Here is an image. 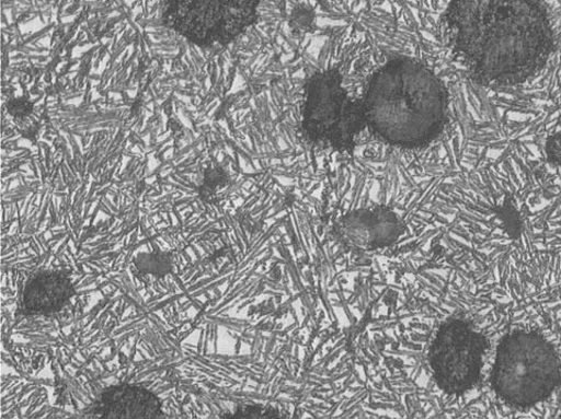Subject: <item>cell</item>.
I'll return each mask as SVG.
<instances>
[{
    "label": "cell",
    "mask_w": 561,
    "mask_h": 419,
    "mask_svg": "<svg viewBox=\"0 0 561 419\" xmlns=\"http://www.w3.org/2000/svg\"><path fill=\"white\" fill-rule=\"evenodd\" d=\"M446 25L455 57L484 85L525 82L552 54V26L541 0H451Z\"/></svg>",
    "instance_id": "6da1fadb"
},
{
    "label": "cell",
    "mask_w": 561,
    "mask_h": 419,
    "mask_svg": "<svg viewBox=\"0 0 561 419\" xmlns=\"http://www.w3.org/2000/svg\"><path fill=\"white\" fill-rule=\"evenodd\" d=\"M360 102L366 128L380 141L401 149L430 144L447 120L448 94L443 81L410 58L393 59L379 68Z\"/></svg>",
    "instance_id": "7a4b0ae2"
},
{
    "label": "cell",
    "mask_w": 561,
    "mask_h": 419,
    "mask_svg": "<svg viewBox=\"0 0 561 419\" xmlns=\"http://www.w3.org/2000/svg\"><path fill=\"white\" fill-rule=\"evenodd\" d=\"M561 366L552 346L533 331H515L499 346L493 386L506 404L528 408L559 386Z\"/></svg>",
    "instance_id": "3957f363"
},
{
    "label": "cell",
    "mask_w": 561,
    "mask_h": 419,
    "mask_svg": "<svg viewBox=\"0 0 561 419\" xmlns=\"http://www.w3.org/2000/svg\"><path fill=\"white\" fill-rule=\"evenodd\" d=\"M304 127L311 141L341 151L353 148L357 135L366 128L362 102L348 96L335 69L316 74L308 82Z\"/></svg>",
    "instance_id": "277c9868"
},
{
    "label": "cell",
    "mask_w": 561,
    "mask_h": 419,
    "mask_svg": "<svg viewBox=\"0 0 561 419\" xmlns=\"http://www.w3.org/2000/svg\"><path fill=\"white\" fill-rule=\"evenodd\" d=\"M260 0H164V21L188 42L213 47L233 42L256 20Z\"/></svg>",
    "instance_id": "5b68a950"
},
{
    "label": "cell",
    "mask_w": 561,
    "mask_h": 419,
    "mask_svg": "<svg viewBox=\"0 0 561 419\" xmlns=\"http://www.w3.org/2000/svg\"><path fill=\"white\" fill-rule=\"evenodd\" d=\"M485 338L463 321L438 328L430 351L431 369L445 393L459 395L477 386L481 376Z\"/></svg>",
    "instance_id": "8992f818"
},
{
    "label": "cell",
    "mask_w": 561,
    "mask_h": 419,
    "mask_svg": "<svg viewBox=\"0 0 561 419\" xmlns=\"http://www.w3.org/2000/svg\"><path fill=\"white\" fill-rule=\"evenodd\" d=\"M341 234L351 248L371 252L397 240L399 223L389 212H359L342 221Z\"/></svg>",
    "instance_id": "52a82bcc"
},
{
    "label": "cell",
    "mask_w": 561,
    "mask_h": 419,
    "mask_svg": "<svg viewBox=\"0 0 561 419\" xmlns=\"http://www.w3.org/2000/svg\"><path fill=\"white\" fill-rule=\"evenodd\" d=\"M75 290L68 273L41 271L30 279L24 290L22 310L27 316H49L73 299Z\"/></svg>",
    "instance_id": "ba28073f"
},
{
    "label": "cell",
    "mask_w": 561,
    "mask_h": 419,
    "mask_svg": "<svg viewBox=\"0 0 561 419\" xmlns=\"http://www.w3.org/2000/svg\"><path fill=\"white\" fill-rule=\"evenodd\" d=\"M96 412L103 418H160L162 401L146 388L123 384L99 397Z\"/></svg>",
    "instance_id": "9c48e42d"
},
{
    "label": "cell",
    "mask_w": 561,
    "mask_h": 419,
    "mask_svg": "<svg viewBox=\"0 0 561 419\" xmlns=\"http://www.w3.org/2000/svg\"><path fill=\"white\" fill-rule=\"evenodd\" d=\"M134 268L140 276L165 278L173 269L171 253H140L134 258Z\"/></svg>",
    "instance_id": "30bf717a"
},
{
    "label": "cell",
    "mask_w": 561,
    "mask_h": 419,
    "mask_svg": "<svg viewBox=\"0 0 561 419\" xmlns=\"http://www.w3.org/2000/svg\"><path fill=\"white\" fill-rule=\"evenodd\" d=\"M234 417L240 418H272L279 417L277 410L261 406H243L238 408L233 414Z\"/></svg>",
    "instance_id": "8fae6325"
},
{
    "label": "cell",
    "mask_w": 561,
    "mask_h": 419,
    "mask_svg": "<svg viewBox=\"0 0 561 419\" xmlns=\"http://www.w3.org/2000/svg\"><path fill=\"white\" fill-rule=\"evenodd\" d=\"M548 155L550 161L561 164V133L553 136L548 143Z\"/></svg>",
    "instance_id": "7c38bea8"
}]
</instances>
